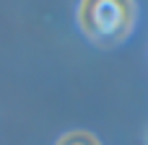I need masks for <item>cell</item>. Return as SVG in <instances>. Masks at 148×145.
Here are the masks:
<instances>
[{"mask_svg":"<svg viewBox=\"0 0 148 145\" xmlns=\"http://www.w3.org/2000/svg\"><path fill=\"white\" fill-rule=\"evenodd\" d=\"M135 23V3L133 0H81L78 5V26L88 42L99 47L120 44Z\"/></svg>","mask_w":148,"mask_h":145,"instance_id":"1","label":"cell"},{"mask_svg":"<svg viewBox=\"0 0 148 145\" xmlns=\"http://www.w3.org/2000/svg\"><path fill=\"white\" fill-rule=\"evenodd\" d=\"M57 145H101L99 143V138L96 135H91V132H86V130H75V132H68V135H62Z\"/></svg>","mask_w":148,"mask_h":145,"instance_id":"2","label":"cell"}]
</instances>
